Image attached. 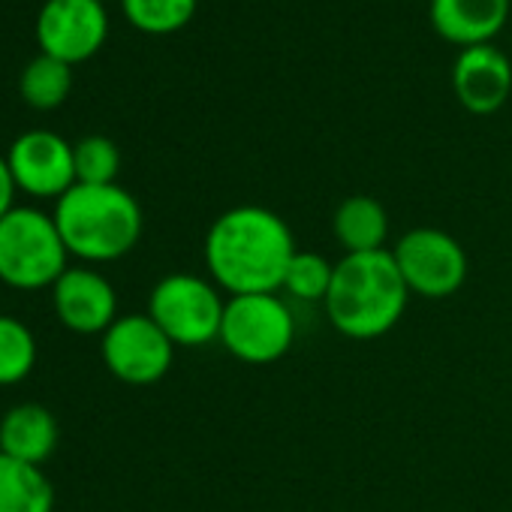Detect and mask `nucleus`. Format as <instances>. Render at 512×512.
Listing matches in <instances>:
<instances>
[{"label":"nucleus","instance_id":"17","mask_svg":"<svg viewBox=\"0 0 512 512\" xmlns=\"http://www.w3.org/2000/svg\"><path fill=\"white\" fill-rule=\"evenodd\" d=\"M70 91H73V67L58 61V58H49V55L40 52L22 70L19 94L37 112H52V109L64 106Z\"/></svg>","mask_w":512,"mask_h":512},{"label":"nucleus","instance_id":"6","mask_svg":"<svg viewBox=\"0 0 512 512\" xmlns=\"http://www.w3.org/2000/svg\"><path fill=\"white\" fill-rule=\"evenodd\" d=\"M226 302L214 281L196 275L163 278L148 299V317L175 347H205L220 341Z\"/></svg>","mask_w":512,"mask_h":512},{"label":"nucleus","instance_id":"21","mask_svg":"<svg viewBox=\"0 0 512 512\" xmlns=\"http://www.w3.org/2000/svg\"><path fill=\"white\" fill-rule=\"evenodd\" d=\"M76 157V184H118L121 151L106 136H85L73 145Z\"/></svg>","mask_w":512,"mask_h":512},{"label":"nucleus","instance_id":"20","mask_svg":"<svg viewBox=\"0 0 512 512\" xmlns=\"http://www.w3.org/2000/svg\"><path fill=\"white\" fill-rule=\"evenodd\" d=\"M332 278H335V266L326 256L314 250H296V256L287 266L281 290H287L299 302H326L332 290Z\"/></svg>","mask_w":512,"mask_h":512},{"label":"nucleus","instance_id":"23","mask_svg":"<svg viewBox=\"0 0 512 512\" xmlns=\"http://www.w3.org/2000/svg\"><path fill=\"white\" fill-rule=\"evenodd\" d=\"M100 4H106V0H100Z\"/></svg>","mask_w":512,"mask_h":512},{"label":"nucleus","instance_id":"19","mask_svg":"<svg viewBox=\"0 0 512 512\" xmlns=\"http://www.w3.org/2000/svg\"><path fill=\"white\" fill-rule=\"evenodd\" d=\"M37 365V338L34 332L10 317L0 314V386L22 383Z\"/></svg>","mask_w":512,"mask_h":512},{"label":"nucleus","instance_id":"12","mask_svg":"<svg viewBox=\"0 0 512 512\" xmlns=\"http://www.w3.org/2000/svg\"><path fill=\"white\" fill-rule=\"evenodd\" d=\"M455 100L470 115H494L512 94V64L497 46L461 49L452 64Z\"/></svg>","mask_w":512,"mask_h":512},{"label":"nucleus","instance_id":"9","mask_svg":"<svg viewBox=\"0 0 512 512\" xmlns=\"http://www.w3.org/2000/svg\"><path fill=\"white\" fill-rule=\"evenodd\" d=\"M109 40V13L100 0H46L37 16L40 52L70 67L91 61Z\"/></svg>","mask_w":512,"mask_h":512},{"label":"nucleus","instance_id":"1","mask_svg":"<svg viewBox=\"0 0 512 512\" xmlns=\"http://www.w3.org/2000/svg\"><path fill=\"white\" fill-rule=\"evenodd\" d=\"M293 256V229L281 214L263 205L223 211L205 235L208 275L229 296L278 293Z\"/></svg>","mask_w":512,"mask_h":512},{"label":"nucleus","instance_id":"14","mask_svg":"<svg viewBox=\"0 0 512 512\" xmlns=\"http://www.w3.org/2000/svg\"><path fill=\"white\" fill-rule=\"evenodd\" d=\"M58 449V419L43 404H19L0 419V455L43 467Z\"/></svg>","mask_w":512,"mask_h":512},{"label":"nucleus","instance_id":"10","mask_svg":"<svg viewBox=\"0 0 512 512\" xmlns=\"http://www.w3.org/2000/svg\"><path fill=\"white\" fill-rule=\"evenodd\" d=\"M7 166L22 193L34 199H61L76 187V157L73 145L52 130L22 133L10 151Z\"/></svg>","mask_w":512,"mask_h":512},{"label":"nucleus","instance_id":"15","mask_svg":"<svg viewBox=\"0 0 512 512\" xmlns=\"http://www.w3.org/2000/svg\"><path fill=\"white\" fill-rule=\"evenodd\" d=\"M335 238L347 253H374L386 250L389 238V214L374 196H350L338 205L332 220Z\"/></svg>","mask_w":512,"mask_h":512},{"label":"nucleus","instance_id":"8","mask_svg":"<svg viewBox=\"0 0 512 512\" xmlns=\"http://www.w3.org/2000/svg\"><path fill=\"white\" fill-rule=\"evenodd\" d=\"M100 356L121 383L151 386L169 374L175 344L148 314H124L100 335Z\"/></svg>","mask_w":512,"mask_h":512},{"label":"nucleus","instance_id":"13","mask_svg":"<svg viewBox=\"0 0 512 512\" xmlns=\"http://www.w3.org/2000/svg\"><path fill=\"white\" fill-rule=\"evenodd\" d=\"M512 0H431L428 22L449 46H488L509 22Z\"/></svg>","mask_w":512,"mask_h":512},{"label":"nucleus","instance_id":"18","mask_svg":"<svg viewBox=\"0 0 512 512\" xmlns=\"http://www.w3.org/2000/svg\"><path fill=\"white\" fill-rule=\"evenodd\" d=\"M196 7L199 0H121L124 19L148 37L178 34L193 22Z\"/></svg>","mask_w":512,"mask_h":512},{"label":"nucleus","instance_id":"16","mask_svg":"<svg viewBox=\"0 0 512 512\" xmlns=\"http://www.w3.org/2000/svg\"><path fill=\"white\" fill-rule=\"evenodd\" d=\"M55 488L43 467L0 455V512H52Z\"/></svg>","mask_w":512,"mask_h":512},{"label":"nucleus","instance_id":"2","mask_svg":"<svg viewBox=\"0 0 512 512\" xmlns=\"http://www.w3.org/2000/svg\"><path fill=\"white\" fill-rule=\"evenodd\" d=\"M410 290L395 266L392 250L347 253L335 263L332 290L326 296L329 323L353 338L371 341L386 335L404 317Z\"/></svg>","mask_w":512,"mask_h":512},{"label":"nucleus","instance_id":"22","mask_svg":"<svg viewBox=\"0 0 512 512\" xmlns=\"http://www.w3.org/2000/svg\"><path fill=\"white\" fill-rule=\"evenodd\" d=\"M16 181L13 172L7 166V157H0V220H4L13 208H16Z\"/></svg>","mask_w":512,"mask_h":512},{"label":"nucleus","instance_id":"3","mask_svg":"<svg viewBox=\"0 0 512 512\" xmlns=\"http://www.w3.org/2000/svg\"><path fill=\"white\" fill-rule=\"evenodd\" d=\"M52 217L82 263H115L142 238V208L121 184H76L55 202Z\"/></svg>","mask_w":512,"mask_h":512},{"label":"nucleus","instance_id":"7","mask_svg":"<svg viewBox=\"0 0 512 512\" xmlns=\"http://www.w3.org/2000/svg\"><path fill=\"white\" fill-rule=\"evenodd\" d=\"M395 266L410 290L422 299H449L467 281V253L443 229L419 226L407 232L395 247Z\"/></svg>","mask_w":512,"mask_h":512},{"label":"nucleus","instance_id":"5","mask_svg":"<svg viewBox=\"0 0 512 512\" xmlns=\"http://www.w3.org/2000/svg\"><path fill=\"white\" fill-rule=\"evenodd\" d=\"M296 338V320L275 293L229 296L220 326V344L244 365H272L287 356Z\"/></svg>","mask_w":512,"mask_h":512},{"label":"nucleus","instance_id":"4","mask_svg":"<svg viewBox=\"0 0 512 512\" xmlns=\"http://www.w3.org/2000/svg\"><path fill=\"white\" fill-rule=\"evenodd\" d=\"M70 250L52 214L16 205L0 220V281L22 293L52 290L70 269Z\"/></svg>","mask_w":512,"mask_h":512},{"label":"nucleus","instance_id":"11","mask_svg":"<svg viewBox=\"0 0 512 512\" xmlns=\"http://www.w3.org/2000/svg\"><path fill=\"white\" fill-rule=\"evenodd\" d=\"M52 308L61 326L76 335H103L118 320L115 287L94 269H67L52 287Z\"/></svg>","mask_w":512,"mask_h":512}]
</instances>
